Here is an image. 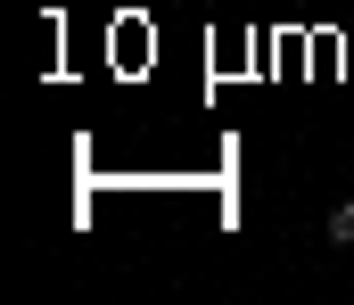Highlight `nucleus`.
Wrapping results in <instances>:
<instances>
[{
  "instance_id": "nucleus-1",
  "label": "nucleus",
  "mask_w": 354,
  "mask_h": 305,
  "mask_svg": "<svg viewBox=\"0 0 354 305\" xmlns=\"http://www.w3.org/2000/svg\"><path fill=\"white\" fill-rule=\"evenodd\" d=\"M330 239H338V248H354V198L330 206Z\"/></svg>"
}]
</instances>
